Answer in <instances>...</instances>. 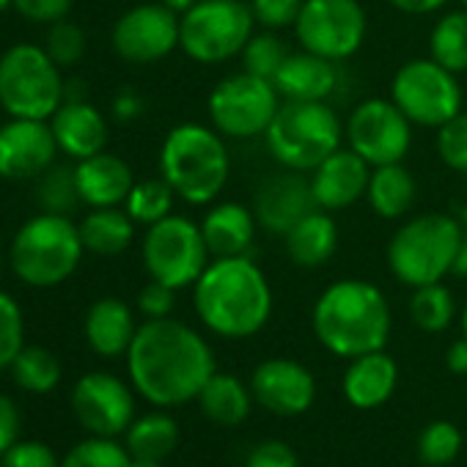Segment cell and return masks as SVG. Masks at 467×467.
<instances>
[{
	"label": "cell",
	"instance_id": "obj_16",
	"mask_svg": "<svg viewBox=\"0 0 467 467\" xmlns=\"http://www.w3.org/2000/svg\"><path fill=\"white\" fill-rule=\"evenodd\" d=\"M78 423L97 437H119L135 420V396L130 385L108 371H91L72 390Z\"/></svg>",
	"mask_w": 467,
	"mask_h": 467
},
{
	"label": "cell",
	"instance_id": "obj_35",
	"mask_svg": "<svg viewBox=\"0 0 467 467\" xmlns=\"http://www.w3.org/2000/svg\"><path fill=\"white\" fill-rule=\"evenodd\" d=\"M173 198H176V192L171 190V184L162 176L160 179H143V182H135V187L130 190L124 209L135 223L149 228V225L160 223L162 217L173 214L171 212Z\"/></svg>",
	"mask_w": 467,
	"mask_h": 467
},
{
	"label": "cell",
	"instance_id": "obj_8",
	"mask_svg": "<svg viewBox=\"0 0 467 467\" xmlns=\"http://www.w3.org/2000/svg\"><path fill=\"white\" fill-rule=\"evenodd\" d=\"M58 64L36 45H15L0 56V108L12 119L50 121L64 105Z\"/></svg>",
	"mask_w": 467,
	"mask_h": 467
},
{
	"label": "cell",
	"instance_id": "obj_4",
	"mask_svg": "<svg viewBox=\"0 0 467 467\" xmlns=\"http://www.w3.org/2000/svg\"><path fill=\"white\" fill-rule=\"evenodd\" d=\"M228 149L214 127L184 121L165 135L160 149V176L184 203H214L228 182Z\"/></svg>",
	"mask_w": 467,
	"mask_h": 467
},
{
	"label": "cell",
	"instance_id": "obj_27",
	"mask_svg": "<svg viewBox=\"0 0 467 467\" xmlns=\"http://www.w3.org/2000/svg\"><path fill=\"white\" fill-rule=\"evenodd\" d=\"M135 333V314L119 297H102L86 314V341L99 358L127 355Z\"/></svg>",
	"mask_w": 467,
	"mask_h": 467
},
{
	"label": "cell",
	"instance_id": "obj_46",
	"mask_svg": "<svg viewBox=\"0 0 467 467\" xmlns=\"http://www.w3.org/2000/svg\"><path fill=\"white\" fill-rule=\"evenodd\" d=\"M12 6L31 23L53 26L58 20H67L72 12V0H12Z\"/></svg>",
	"mask_w": 467,
	"mask_h": 467
},
{
	"label": "cell",
	"instance_id": "obj_5",
	"mask_svg": "<svg viewBox=\"0 0 467 467\" xmlns=\"http://www.w3.org/2000/svg\"><path fill=\"white\" fill-rule=\"evenodd\" d=\"M462 245L459 217L442 212H423L396 228L388 243V267L396 281L410 289L440 284L453 275Z\"/></svg>",
	"mask_w": 467,
	"mask_h": 467
},
{
	"label": "cell",
	"instance_id": "obj_6",
	"mask_svg": "<svg viewBox=\"0 0 467 467\" xmlns=\"http://www.w3.org/2000/svg\"><path fill=\"white\" fill-rule=\"evenodd\" d=\"M83 254L86 245L80 237V225H75L69 214L42 212L20 225L12 240L9 259L15 275L23 284L34 289H50L72 278Z\"/></svg>",
	"mask_w": 467,
	"mask_h": 467
},
{
	"label": "cell",
	"instance_id": "obj_52",
	"mask_svg": "<svg viewBox=\"0 0 467 467\" xmlns=\"http://www.w3.org/2000/svg\"><path fill=\"white\" fill-rule=\"evenodd\" d=\"M459 225H462V245H459V256H456V267L453 275H467V203L459 209Z\"/></svg>",
	"mask_w": 467,
	"mask_h": 467
},
{
	"label": "cell",
	"instance_id": "obj_56",
	"mask_svg": "<svg viewBox=\"0 0 467 467\" xmlns=\"http://www.w3.org/2000/svg\"><path fill=\"white\" fill-rule=\"evenodd\" d=\"M12 6V0H0V12H6Z\"/></svg>",
	"mask_w": 467,
	"mask_h": 467
},
{
	"label": "cell",
	"instance_id": "obj_12",
	"mask_svg": "<svg viewBox=\"0 0 467 467\" xmlns=\"http://www.w3.org/2000/svg\"><path fill=\"white\" fill-rule=\"evenodd\" d=\"M390 99L418 127L440 130L462 113V86L453 72L431 58L407 61L390 80Z\"/></svg>",
	"mask_w": 467,
	"mask_h": 467
},
{
	"label": "cell",
	"instance_id": "obj_51",
	"mask_svg": "<svg viewBox=\"0 0 467 467\" xmlns=\"http://www.w3.org/2000/svg\"><path fill=\"white\" fill-rule=\"evenodd\" d=\"M445 363H448V368H451L453 374H467V338H464V336L448 347Z\"/></svg>",
	"mask_w": 467,
	"mask_h": 467
},
{
	"label": "cell",
	"instance_id": "obj_43",
	"mask_svg": "<svg viewBox=\"0 0 467 467\" xmlns=\"http://www.w3.org/2000/svg\"><path fill=\"white\" fill-rule=\"evenodd\" d=\"M251 15L256 20V28L262 31H284L295 28L303 0H251Z\"/></svg>",
	"mask_w": 467,
	"mask_h": 467
},
{
	"label": "cell",
	"instance_id": "obj_53",
	"mask_svg": "<svg viewBox=\"0 0 467 467\" xmlns=\"http://www.w3.org/2000/svg\"><path fill=\"white\" fill-rule=\"evenodd\" d=\"M160 4H165V6H168L171 12H176V15L182 17L184 12H190V9H192V6L198 4V0H160Z\"/></svg>",
	"mask_w": 467,
	"mask_h": 467
},
{
	"label": "cell",
	"instance_id": "obj_10",
	"mask_svg": "<svg viewBox=\"0 0 467 467\" xmlns=\"http://www.w3.org/2000/svg\"><path fill=\"white\" fill-rule=\"evenodd\" d=\"M140 254L149 278L176 292L192 289V284L209 267V248L203 243L201 223L184 214H168L149 225Z\"/></svg>",
	"mask_w": 467,
	"mask_h": 467
},
{
	"label": "cell",
	"instance_id": "obj_33",
	"mask_svg": "<svg viewBox=\"0 0 467 467\" xmlns=\"http://www.w3.org/2000/svg\"><path fill=\"white\" fill-rule=\"evenodd\" d=\"M15 382L28 393H50L61 382V360L39 344H26L12 363Z\"/></svg>",
	"mask_w": 467,
	"mask_h": 467
},
{
	"label": "cell",
	"instance_id": "obj_14",
	"mask_svg": "<svg viewBox=\"0 0 467 467\" xmlns=\"http://www.w3.org/2000/svg\"><path fill=\"white\" fill-rule=\"evenodd\" d=\"M344 140L371 168L401 162L412 146V121L393 99H363L344 124Z\"/></svg>",
	"mask_w": 467,
	"mask_h": 467
},
{
	"label": "cell",
	"instance_id": "obj_37",
	"mask_svg": "<svg viewBox=\"0 0 467 467\" xmlns=\"http://www.w3.org/2000/svg\"><path fill=\"white\" fill-rule=\"evenodd\" d=\"M289 45L278 36V31H262L254 34L251 42L243 50V67L245 72L273 80L278 75V69L284 67V61L289 58Z\"/></svg>",
	"mask_w": 467,
	"mask_h": 467
},
{
	"label": "cell",
	"instance_id": "obj_1",
	"mask_svg": "<svg viewBox=\"0 0 467 467\" xmlns=\"http://www.w3.org/2000/svg\"><path fill=\"white\" fill-rule=\"evenodd\" d=\"M132 388L154 407H179L198 399L214 368V352L198 330L165 317L146 319L127 352Z\"/></svg>",
	"mask_w": 467,
	"mask_h": 467
},
{
	"label": "cell",
	"instance_id": "obj_22",
	"mask_svg": "<svg viewBox=\"0 0 467 467\" xmlns=\"http://www.w3.org/2000/svg\"><path fill=\"white\" fill-rule=\"evenodd\" d=\"M396 385H399V366L385 349L352 358L341 379L344 399L355 410L382 407L393 396Z\"/></svg>",
	"mask_w": 467,
	"mask_h": 467
},
{
	"label": "cell",
	"instance_id": "obj_11",
	"mask_svg": "<svg viewBox=\"0 0 467 467\" xmlns=\"http://www.w3.org/2000/svg\"><path fill=\"white\" fill-rule=\"evenodd\" d=\"M281 108V94L273 80L251 72L223 78L209 94V119L223 138H259L273 124Z\"/></svg>",
	"mask_w": 467,
	"mask_h": 467
},
{
	"label": "cell",
	"instance_id": "obj_39",
	"mask_svg": "<svg viewBox=\"0 0 467 467\" xmlns=\"http://www.w3.org/2000/svg\"><path fill=\"white\" fill-rule=\"evenodd\" d=\"M462 431L451 420H431L418 437V456L429 467H448L462 451Z\"/></svg>",
	"mask_w": 467,
	"mask_h": 467
},
{
	"label": "cell",
	"instance_id": "obj_32",
	"mask_svg": "<svg viewBox=\"0 0 467 467\" xmlns=\"http://www.w3.org/2000/svg\"><path fill=\"white\" fill-rule=\"evenodd\" d=\"M429 58L453 75L467 72V9L442 15L429 34Z\"/></svg>",
	"mask_w": 467,
	"mask_h": 467
},
{
	"label": "cell",
	"instance_id": "obj_21",
	"mask_svg": "<svg viewBox=\"0 0 467 467\" xmlns=\"http://www.w3.org/2000/svg\"><path fill=\"white\" fill-rule=\"evenodd\" d=\"M256 214L240 201H217L201 220V234L212 259L248 256L256 240Z\"/></svg>",
	"mask_w": 467,
	"mask_h": 467
},
{
	"label": "cell",
	"instance_id": "obj_41",
	"mask_svg": "<svg viewBox=\"0 0 467 467\" xmlns=\"http://www.w3.org/2000/svg\"><path fill=\"white\" fill-rule=\"evenodd\" d=\"M45 50L47 56L58 64V67H72L86 56V34L80 31V26L69 23V20H58L50 26L47 39H45Z\"/></svg>",
	"mask_w": 467,
	"mask_h": 467
},
{
	"label": "cell",
	"instance_id": "obj_47",
	"mask_svg": "<svg viewBox=\"0 0 467 467\" xmlns=\"http://www.w3.org/2000/svg\"><path fill=\"white\" fill-rule=\"evenodd\" d=\"M245 467H300V462L292 445L281 440H265L248 453Z\"/></svg>",
	"mask_w": 467,
	"mask_h": 467
},
{
	"label": "cell",
	"instance_id": "obj_15",
	"mask_svg": "<svg viewBox=\"0 0 467 467\" xmlns=\"http://www.w3.org/2000/svg\"><path fill=\"white\" fill-rule=\"evenodd\" d=\"M113 50L130 64H154L179 47V15L165 4H140L124 12L110 34Z\"/></svg>",
	"mask_w": 467,
	"mask_h": 467
},
{
	"label": "cell",
	"instance_id": "obj_18",
	"mask_svg": "<svg viewBox=\"0 0 467 467\" xmlns=\"http://www.w3.org/2000/svg\"><path fill=\"white\" fill-rule=\"evenodd\" d=\"M58 151L53 127L42 119H9L0 127V176L4 179H39L50 165H56Z\"/></svg>",
	"mask_w": 467,
	"mask_h": 467
},
{
	"label": "cell",
	"instance_id": "obj_44",
	"mask_svg": "<svg viewBox=\"0 0 467 467\" xmlns=\"http://www.w3.org/2000/svg\"><path fill=\"white\" fill-rule=\"evenodd\" d=\"M0 467H61V462L47 442L17 440L0 459Z\"/></svg>",
	"mask_w": 467,
	"mask_h": 467
},
{
	"label": "cell",
	"instance_id": "obj_29",
	"mask_svg": "<svg viewBox=\"0 0 467 467\" xmlns=\"http://www.w3.org/2000/svg\"><path fill=\"white\" fill-rule=\"evenodd\" d=\"M198 407L201 412L217 423V426H240L254 407V393L251 385H245L240 377L234 374H220L214 371L209 382L198 393Z\"/></svg>",
	"mask_w": 467,
	"mask_h": 467
},
{
	"label": "cell",
	"instance_id": "obj_24",
	"mask_svg": "<svg viewBox=\"0 0 467 467\" xmlns=\"http://www.w3.org/2000/svg\"><path fill=\"white\" fill-rule=\"evenodd\" d=\"M75 176H78L80 201L88 203L91 209L121 206L127 201L130 190L135 187L132 168L121 157L108 154V151L78 160Z\"/></svg>",
	"mask_w": 467,
	"mask_h": 467
},
{
	"label": "cell",
	"instance_id": "obj_31",
	"mask_svg": "<svg viewBox=\"0 0 467 467\" xmlns=\"http://www.w3.org/2000/svg\"><path fill=\"white\" fill-rule=\"evenodd\" d=\"M124 445L130 456L162 462L179 445V423L168 412H149L130 423L124 431Z\"/></svg>",
	"mask_w": 467,
	"mask_h": 467
},
{
	"label": "cell",
	"instance_id": "obj_7",
	"mask_svg": "<svg viewBox=\"0 0 467 467\" xmlns=\"http://www.w3.org/2000/svg\"><path fill=\"white\" fill-rule=\"evenodd\" d=\"M267 149L281 168L311 173L344 143V124L327 102H286L265 132Z\"/></svg>",
	"mask_w": 467,
	"mask_h": 467
},
{
	"label": "cell",
	"instance_id": "obj_13",
	"mask_svg": "<svg viewBox=\"0 0 467 467\" xmlns=\"http://www.w3.org/2000/svg\"><path fill=\"white\" fill-rule=\"evenodd\" d=\"M366 31L368 20L360 0H303L295 23L300 50L336 64L352 58L363 47Z\"/></svg>",
	"mask_w": 467,
	"mask_h": 467
},
{
	"label": "cell",
	"instance_id": "obj_26",
	"mask_svg": "<svg viewBox=\"0 0 467 467\" xmlns=\"http://www.w3.org/2000/svg\"><path fill=\"white\" fill-rule=\"evenodd\" d=\"M284 248L289 262L300 270H317L327 265L338 248V225L333 214L319 206L311 209L286 231Z\"/></svg>",
	"mask_w": 467,
	"mask_h": 467
},
{
	"label": "cell",
	"instance_id": "obj_25",
	"mask_svg": "<svg viewBox=\"0 0 467 467\" xmlns=\"http://www.w3.org/2000/svg\"><path fill=\"white\" fill-rule=\"evenodd\" d=\"M50 127H53V135H56L58 149L67 157L86 160V157H94V154L105 151V143H108V121L86 99H80V102H64L53 113Z\"/></svg>",
	"mask_w": 467,
	"mask_h": 467
},
{
	"label": "cell",
	"instance_id": "obj_23",
	"mask_svg": "<svg viewBox=\"0 0 467 467\" xmlns=\"http://www.w3.org/2000/svg\"><path fill=\"white\" fill-rule=\"evenodd\" d=\"M273 86L286 102H327L338 86V69L336 61L300 50L289 53Z\"/></svg>",
	"mask_w": 467,
	"mask_h": 467
},
{
	"label": "cell",
	"instance_id": "obj_55",
	"mask_svg": "<svg viewBox=\"0 0 467 467\" xmlns=\"http://www.w3.org/2000/svg\"><path fill=\"white\" fill-rule=\"evenodd\" d=\"M459 322H462V336L467 338V303H464V308H462V319H459Z\"/></svg>",
	"mask_w": 467,
	"mask_h": 467
},
{
	"label": "cell",
	"instance_id": "obj_30",
	"mask_svg": "<svg viewBox=\"0 0 467 467\" xmlns=\"http://www.w3.org/2000/svg\"><path fill=\"white\" fill-rule=\"evenodd\" d=\"M135 220L121 206H102L91 209L80 223V237L88 254L97 256H119L135 240Z\"/></svg>",
	"mask_w": 467,
	"mask_h": 467
},
{
	"label": "cell",
	"instance_id": "obj_3",
	"mask_svg": "<svg viewBox=\"0 0 467 467\" xmlns=\"http://www.w3.org/2000/svg\"><path fill=\"white\" fill-rule=\"evenodd\" d=\"M311 325L327 352L352 360L385 349L390 338V306L374 284L344 278L317 297Z\"/></svg>",
	"mask_w": 467,
	"mask_h": 467
},
{
	"label": "cell",
	"instance_id": "obj_2",
	"mask_svg": "<svg viewBox=\"0 0 467 467\" xmlns=\"http://www.w3.org/2000/svg\"><path fill=\"white\" fill-rule=\"evenodd\" d=\"M192 306L206 330L220 338H251L273 317V289L251 256L214 259L192 284Z\"/></svg>",
	"mask_w": 467,
	"mask_h": 467
},
{
	"label": "cell",
	"instance_id": "obj_9",
	"mask_svg": "<svg viewBox=\"0 0 467 467\" xmlns=\"http://www.w3.org/2000/svg\"><path fill=\"white\" fill-rule=\"evenodd\" d=\"M256 34V20L245 0H198L179 17V47L198 64H223L243 56Z\"/></svg>",
	"mask_w": 467,
	"mask_h": 467
},
{
	"label": "cell",
	"instance_id": "obj_45",
	"mask_svg": "<svg viewBox=\"0 0 467 467\" xmlns=\"http://www.w3.org/2000/svg\"><path fill=\"white\" fill-rule=\"evenodd\" d=\"M173 306H176V289L160 281H149L138 295V311L146 319H165L173 314Z\"/></svg>",
	"mask_w": 467,
	"mask_h": 467
},
{
	"label": "cell",
	"instance_id": "obj_17",
	"mask_svg": "<svg viewBox=\"0 0 467 467\" xmlns=\"http://www.w3.org/2000/svg\"><path fill=\"white\" fill-rule=\"evenodd\" d=\"M254 401L281 418H295L311 410L317 399L314 374L289 358H270L254 368L251 377Z\"/></svg>",
	"mask_w": 467,
	"mask_h": 467
},
{
	"label": "cell",
	"instance_id": "obj_49",
	"mask_svg": "<svg viewBox=\"0 0 467 467\" xmlns=\"http://www.w3.org/2000/svg\"><path fill=\"white\" fill-rule=\"evenodd\" d=\"M113 113H116L119 121H132V119H138V116L143 113V99H140L135 91L124 88V91L113 99Z\"/></svg>",
	"mask_w": 467,
	"mask_h": 467
},
{
	"label": "cell",
	"instance_id": "obj_36",
	"mask_svg": "<svg viewBox=\"0 0 467 467\" xmlns=\"http://www.w3.org/2000/svg\"><path fill=\"white\" fill-rule=\"evenodd\" d=\"M132 456L127 445H119L116 437H86L69 448L61 459V467H130Z\"/></svg>",
	"mask_w": 467,
	"mask_h": 467
},
{
	"label": "cell",
	"instance_id": "obj_20",
	"mask_svg": "<svg viewBox=\"0 0 467 467\" xmlns=\"http://www.w3.org/2000/svg\"><path fill=\"white\" fill-rule=\"evenodd\" d=\"M368 176H371V165L347 146V149H336L327 160H322L308 179L317 206L325 212H341L355 201L366 198Z\"/></svg>",
	"mask_w": 467,
	"mask_h": 467
},
{
	"label": "cell",
	"instance_id": "obj_28",
	"mask_svg": "<svg viewBox=\"0 0 467 467\" xmlns=\"http://www.w3.org/2000/svg\"><path fill=\"white\" fill-rule=\"evenodd\" d=\"M415 198H418V182L412 171L404 168V162L371 168L366 201L374 214H379L382 220H399L415 206Z\"/></svg>",
	"mask_w": 467,
	"mask_h": 467
},
{
	"label": "cell",
	"instance_id": "obj_50",
	"mask_svg": "<svg viewBox=\"0 0 467 467\" xmlns=\"http://www.w3.org/2000/svg\"><path fill=\"white\" fill-rule=\"evenodd\" d=\"M388 4L404 15H415V17H423V15H434L440 12L448 0H388Z\"/></svg>",
	"mask_w": 467,
	"mask_h": 467
},
{
	"label": "cell",
	"instance_id": "obj_42",
	"mask_svg": "<svg viewBox=\"0 0 467 467\" xmlns=\"http://www.w3.org/2000/svg\"><path fill=\"white\" fill-rule=\"evenodd\" d=\"M437 154L451 171L467 173V110L456 113L437 130Z\"/></svg>",
	"mask_w": 467,
	"mask_h": 467
},
{
	"label": "cell",
	"instance_id": "obj_54",
	"mask_svg": "<svg viewBox=\"0 0 467 467\" xmlns=\"http://www.w3.org/2000/svg\"><path fill=\"white\" fill-rule=\"evenodd\" d=\"M130 467H162V462L160 459H138V456H132Z\"/></svg>",
	"mask_w": 467,
	"mask_h": 467
},
{
	"label": "cell",
	"instance_id": "obj_57",
	"mask_svg": "<svg viewBox=\"0 0 467 467\" xmlns=\"http://www.w3.org/2000/svg\"><path fill=\"white\" fill-rule=\"evenodd\" d=\"M459 4H462V9H467V0H459Z\"/></svg>",
	"mask_w": 467,
	"mask_h": 467
},
{
	"label": "cell",
	"instance_id": "obj_38",
	"mask_svg": "<svg viewBox=\"0 0 467 467\" xmlns=\"http://www.w3.org/2000/svg\"><path fill=\"white\" fill-rule=\"evenodd\" d=\"M36 195H39V203H42L45 212L69 214V212L75 209V203L80 201L75 168H69V165H50V168L39 176Z\"/></svg>",
	"mask_w": 467,
	"mask_h": 467
},
{
	"label": "cell",
	"instance_id": "obj_40",
	"mask_svg": "<svg viewBox=\"0 0 467 467\" xmlns=\"http://www.w3.org/2000/svg\"><path fill=\"white\" fill-rule=\"evenodd\" d=\"M23 347H26L23 308L12 295L0 292V368H12Z\"/></svg>",
	"mask_w": 467,
	"mask_h": 467
},
{
	"label": "cell",
	"instance_id": "obj_34",
	"mask_svg": "<svg viewBox=\"0 0 467 467\" xmlns=\"http://www.w3.org/2000/svg\"><path fill=\"white\" fill-rule=\"evenodd\" d=\"M456 317V300L451 289L440 284H426L412 289L410 297V319L423 333H442Z\"/></svg>",
	"mask_w": 467,
	"mask_h": 467
},
{
	"label": "cell",
	"instance_id": "obj_48",
	"mask_svg": "<svg viewBox=\"0 0 467 467\" xmlns=\"http://www.w3.org/2000/svg\"><path fill=\"white\" fill-rule=\"evenodd\" d=\"M17 437H20V410L6 393H0V459L17 442Z\"/></svg>",
	"mask_w": 467,
	"mask_h": 467
},
{
	"label": "cell",
	"instance_id": "obj_58",
	"mask_svg": "<svg viewBox=\"0 0 467 467\" xmlns=\"http://www.w3.org/2000/svg\"><path fill=\"white\" fill-rule=\"evenodd\" d=\"M0 267H4V256H0Z\"/></svg>",
	"mask_w": 467,
	"mask_h": 467
},
{
	"label": "cell",
	"instance_id": "obj_19",
	"mask_svg": "<svg viewBox=\"0 0 467 467\" xmlns=\"http://www.w3.org/2000/svg\"><path fill=\"white\" fill-rule=\"evenodd\" d=\"M254 214L259 228L275 234V237H286V231L306 217L311 209H317L311 179L300 171L281 168L273 176H265L254 195Z\"/></svg>",
	"mask_w": 467,
	"mask_h": 467
}]
</instances>
